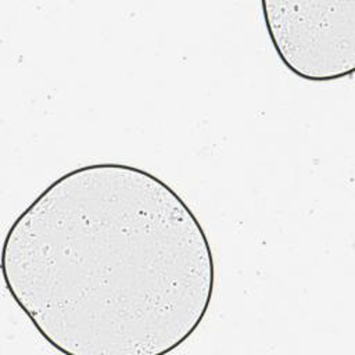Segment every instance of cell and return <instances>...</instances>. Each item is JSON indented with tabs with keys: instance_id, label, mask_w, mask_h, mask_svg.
Here are the masks:
<instances>
[{
	"instance_id": "cell-2",
	"label": "cell",
	"mask_w": 355,
	"mask_h": 355,
	"mask_svg": "<svg viewBox=\"0 0 355 355\" xmlns=\"http://www.w3.org/2000/svg\"><path fill=\"white\" fill-rule=\"evenodd\" d=\"M269 39L284 67L311 82L355 71V0H263Z\"/></svg>"
},
{
	"instance_id": "cell-1",
	"label": "cell",
	"mask_w": 355,
	"mask_h": 355,
	"mask_svg": "<svg viewBox=\"0 0 355 355\" xmlns=\"http://www.w3.org/2000/svg\"><path fill=\"white\" fill-rule=\"evenodd\" d=\"M0 269L39 334L67 355H164L204 320L215 287L209 240L155 175L75 168L12 222Z\"/></svg>"
}]
</instances>
